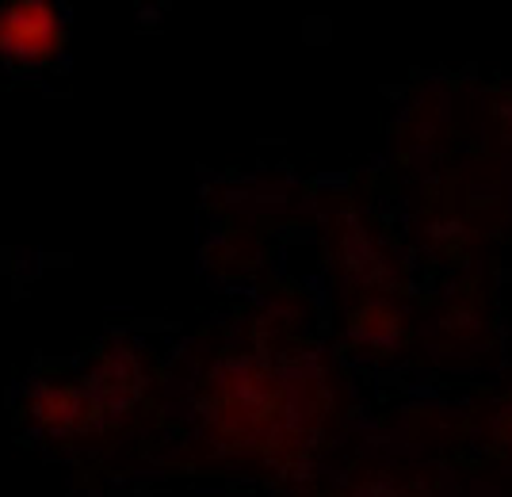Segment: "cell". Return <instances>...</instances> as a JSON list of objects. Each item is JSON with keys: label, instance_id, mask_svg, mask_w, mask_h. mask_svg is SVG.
<instances>
[{"label": "cell", "instance_id": "obj_2", "mask_svg": "<svg viewBox=\"0 0 512 497\" xmlns=\"http://www.w3.org/2000/svg\"><path fill=\"white\" fill-rule=\"evenodd\" d=\"M65 46V23L46 0L0 4V58L12 65H43Z\"/></svg>", "mask_w": 512, "mask_h": 497}, {"label": "cell", "instance_id": "obj_3", "mask_svg": "<svg viewBox=\"0 0 512 497\" xmlns=\"http://www.w3.org/2000/svg\"><path fill=\"white\" fill-rule=\"evenodd\" d=\"M497 429H501V440H505V444H512V406L505 410V417L497 421Z\"/></svg>", "mask_w": 512, "mask_h": 497}, {"label": "cell", "instance_id": "obj_1", "mask_svg": "<svg viewBox=\"0 0 512 497\" xmlns=\"http://www.w3.org/2000/svg\"><path fill=\"white\" fill-rule=\"evenodd\" d=\"M211 440L230 452L287 455L318 433L325 379L314 364H268L256 356L222 360L211 379Z\"/></svg>", "mask_w": 512, "mask_h": 497}]
</instances>
